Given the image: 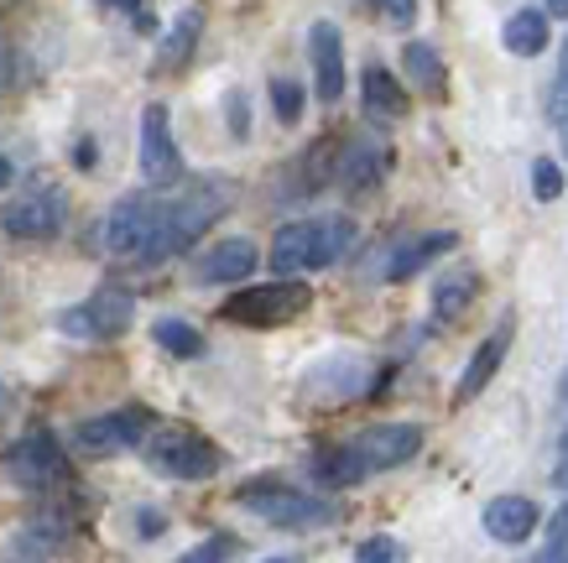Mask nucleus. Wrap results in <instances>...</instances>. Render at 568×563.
I'll list each match as a JSON object with an SVG mask.
<instances>
[{"label": "nucleus", "mask_w": 568, "mask_h": 563, "mask_svg": "<svg viewBox=\"0 0 568 563\" xmlns=\"http://www.w3.org/2000/svg\"><path fill=\"white\" fill-rule=\"evenodd\" d=\"M308 303H313L308 282H261V288H245V292H235V298H224L220 319L266 329V324H287V319H297Z\"/></svg>", "instance_id": "4"}, {"label": "nucleus", "mask_w": 568, "mask_h": 563, "mask_svg": "<svg viewBox=\"0 0 568 563\" xmlns=\"http://www.w3.org/2000/svg\"><path fill=\"white\" fill-rule=\"evenodd\" d=\"M63 543H69V516H37V522H27L17 532L11 559H52Z\"/></svg>", "instance_id": "19"}, {"label": "nucleus", "mask_w": 568, "mask_h": 563, "mask_svg": "<svg viewBox=\"0 0 568 563\" xmlns=\"http://www.w3.org/2000/svg\"><path fill=\"white\" fill-rule=\"evenodd\" d=\"M386 17H392V21H402V27H407V21H413V6H407V0H396V6H386Z\"/></svg>", "instance_id": "37"}, {"label": "nucleus", "mask_w": 568, "mask_h": 563, "mask_svg": "<svg viewBox=\"0 0 568 563\" xmlns=\"http://www.w3.org/2000/svg\"><path fill=\"white\" fill-rule=\"evenodd\" d=\"M156 224H162V204H156L152 193H131L104 220V251L110 257L146 261V251H152V240H156Z\"/></svg>", "instance_id": "7"}, {"label": "nucleus", "mask_w": 568, "mask_h": 563, "mask_svg": "<svg viewBox=\"0 0 568 563\" xmlns=\"http://www.w3.org/2000/svg\"><path fill=\"white\" fill-rule=\"evenodd\" d=\"M193 48H199V11H183V17L173 21V32L162 37L156 69H162V73H178V69H183V63L193 58Z\"/></svg>", "instance_id": "22"}, {"label": "nucleus", "mask_w": 568, "mask_h": 563, "mask_svg": "<svg viewBox=\"0 0 568 563\" xmlns=\"http://www.w3.org/2000/svg\"><path fill=\"white\" fill-rule=\"evenodd\" d=\"M73 162H79V168H94V162H100V152H94V141H79V147H73Z\"/></svg>", "instance_id": "34"}, {"label": "nucleus", "mask_w": 568, "mask_h": 563, "mask_svg": "<svg viewBox=\"0 0 568 563\" xmlns=\"http://www.w3.org/2000/svg\"><path fill=\"white\" fill-rule=\"evenodd\" d=\"M444 251H454V230H433V235H413L396 245V257L386 261V282H407L417 277L428 261H438Z\"/></svg>", "instance_id": "17"}, {"label": "nucleus", "mask_w": 568, "mask_h": 563, "mask_svg": "<svg viewBox=\"0 0 568 563\" xmlns=\"http://www.w3.org/2000/svg\"><path fill=\"white\" fill-rule=\"evenodd\" d=\"M136 522H141V537H156V532H162V516L156 512H141Z\"/></svg>", "instance_id": "36"}, {"label": "nucleus", "mask_w": 568, "mask_h": 563, "mask_svg": "<svg viewBox=\"0 0 568 563\" xmlns=\"http://www.w3.org/2000/svg\"><path fill=\"white\" fill-rule=\"evenodd\" d=\"M152 428V412L146 408H121L104 412V418H89V423L73 428V444L84 454H115V449H136Z\"/></svg>", "instance_id": "10"}, {"label": "nucleus", "mask_w": 568, "mask_h": 563, "mask_svg": "<svg viewBox=\"0 0 568 563\" xmlns=\"http://www.w3.org/2000/svg\"><path fill=\"white\" fill-rule=\"evenodd\" d=\"M146 460H152L156 475H173V480H209L220 470V449L189 433V428H168V433H156L152 444H146Z\"/></svg>", "instance_id": "8"}, {"label": "nucleus", "mask_w": 568, "mask_h": 563, "mask_svg": "<svg viewBox=\"0 0 568 563\" xmlns=\"http://www.w3.org/2000/svg\"><path fill=\"white\" fill-rule=\"evenodd\" d=\"M0 224H6V235H17V240H48V235H58V230L69 224V193H63L58 183L21 188L17 199L6 204Z\"/></svg>", "instance_id": "5"}, {"label": "nucleus", "mask_w": 568, "mask_h": 563, "mask_svg": "<svg viewBox=\"0 0 568 563\" xmlns=\"http://www.w3.org/2000/svg\"><path fill=\"white\" fill-rule=\"evenodd\" d=\"M235 501H241L245 512H256L261 522H272V527H297V532L328 527V522L339 516V506H334V501L297 491V485H276V480H251Z\"/></svg>", "instance_id": "2"}, {"label": "nucleus", "mask_w": 568, "mask_h": 563, "mask_svg": "<svg viewBox=\"0 0 568 563\" xmlns=\"http://www.w3.org/2000/svg\"><path fill=\"white\" fill-rule=\"evenodd\" d=\"M532 193L542 199V204H552V199L564 193V168H558V162H548V157H542V162H532Z\"/></svg>", "instance_id": "28"}, {"label": "nucleus", "mask_w": 568, "mask_h": 563, "mask_svg": "<svg viewBox=\"0 0 568 563\" xmlns=\"http://www.w3.org/2000/svg\"><path fill=\"white\" fill-rule=\"evenodd\" d=\"M131 313H136V303H131V292L121 288H100L94 298H84V303H73L63 319H58V329L69 334V340H121L125 329H131Z\"/></svg>", "instance_id": "6"}, {"label": "nucleus", "mask_w": 568, "mask_h": 563, "mask_svg": "<svg viewBox=\"0 0 568 563\" xmlns=\"http://www.w3.org/2000/svg\"><path fill=\"white\" fill-rule=\"evenodd\" d=\"M224 209H230L224 188H193V193L173 199V204H162V224H156V240H152V251H146V261H168L178 251H189Z\"/></svg>", "instance_id": "3"}, {"label": "nucleus", "mask_w": 568, "mask_h": 563, "mask_svg": "<svg viewBox=\"0 0 568 563\" xmlns=\"http://www.w3.org/2000/svg\"><path fill=\"white\" fill-rule=\"evenodd\" d=\"M355 454L365 460V470H396L407 464L423 449V428L417 423H381V428H365L361 439H349Z\"/></svg>", "instance_id": "12"}, {"label": "nucleus", "mask_w": 568, "mask_h": 563, "mask_svg": "<svg viewBox=\"0 0 568 563\" xmlns=\"http://www.w3.org/2000/svg\"><path fill=\"white\" fill-rule=\"evenodd\" d=\"M230 553H235V537H224V532H220V537H204L199 547H189L178 563H224Z\"/></svg>", "instance_id": "29"}, {"label": "nucleus", "mask_w": 568, "mask_h": 563, "mask_svg": "<svg viewBox=\"0 0 568 563\" xmlns=\"http://www.w3.org/2000/svg\"><path fill=\"white\" fill-rule=\"evenodd\" d=\"M141 172L146 183H173L183 172V157H178V141H173V125H168V110L162 104H146L141 110Z\"/></svg>", "instance_id": "11"}, {"label": "nucleus", "mask_w": 568, "mask_h": 563, "mask_svg": "<svg viewBox=\"0 0 568 563\" xmlns=\"http://www.w3.org/2000/svg\"><path fill=\"white\" fill-rule=\"evenodd\" d=\"M361 94H365V110H376V115H407V89L392 79V69H381V63H371L361 79Z\"/></svg>", "instance_id": "20"}, {"label": "nucleus", "mask_w": 568, "mask_h": 563, "mask_svg": "<svg viewBox=\"0 0 568 563\" xmlns=\"http://www.w3.org/2000/svg\"><path fill=\"white\" fill-rule=\"evenodd\" d=\"M355 563H407V553H402V543H392V537H365Z\"/></svg>", "instance_id": "30"}, {"label": "nucleus", "mask_w": 568, "mask_h": 563, "mask_svg": "<svg viewBox=\"0 0 568 563\" xmlns=\"http://www.w3.org/2000/svg\"><path fill=\"white\" fill-rule=\"evenodd\" d=\"M152 340L162 344V350H173L178 360H199V355H204V334H199L193 324H183V319H156Z\"/></svg>", "instance_id": "25"}, {"label": "nucleus", "mask_w": 568, "mask_h": 563, "mask_svg": "<svg viewBox=\"0 0 568 563\" xmlns=\"http://www.w3.org/2000/svg\"><path fill=\"white\" fill-rule=\"evenodd\" d=\"M506 350H511V324H500L490 340L469 355V365H465V375H459V386H454V402H475V396L490 386V375H496V365L506 360Z\"/></svg>", "instance_id": "16"}, {"label": "nucleus", "mask_w": 568, "mask_h": 563, "mask_svg": "<svg viewBox=\"0 0 568 563\" xmlns=\"http://www.w3.org/2000/svg\"><path fill=\"white\" fill-rule=\"evenodd\" d=\"M125 17L136 21V32H156V17H152V6H125Z\"/></svg>", "instance_id": "32"}, {"label": "nucleus", "mask_w": 568, "mask_h": 563, "mask_svg": "<svg viewBox=\"0 0 568 563\" xmlns=\"http://www.w3.org/2000/svg\"><path fill=\"white\" fill-rule=\"evenodd\" d=\"M386 172V152L381 147H349L345 162H339V178H345L349 188H371Z\"/></svg>", "instance_id": "26"}, {"label": "nucleus", "mask_w": 568, "mask_h": 563, "mask_svg": "<svg viewBox=\"0 0 568 563\" xmlns=\"http://www.w3.org/2000/svg\"><path fill=\"white\" fill-rule=\"evenodd\" d=\"M256 245L251 240H241V235H230V240H220L214 251H204L199 257V267H193V277L199 282H241V277H251L256 272Z\"/></svg>", "instance_id": "14"}, {"label": "nucleus", "mask_w": 568, "mask_h": 563, "mask_svg": "<svg viewBox=\"0 0 568 563\" xmlns=\"http://www.w3.org/2000/svg\"><path fill=\"white\" fill-rule=\"evenodd\" d=\"M272 104H276V120L293 125V120L303 115V89H297L293 79H272Z\"/></svg>", "instance_id": "27"}, {"label": "nucleus", "mask_w": 568, "mask_h": 563, "mask_svg": "<svg viewBox=\"0 0 568 563\" xmlns=\"http://www.w3.org/2000/svg\"><path fill=\"white\" fill-rule=\"evenodd\" d=\"M313 480L318 485H328V491H345V485H361L371 470H365V460L355 454V444H334V449H318L313 454Z\"/></svg>", "instance_id": "18"}, {"label": "nucleus", "mask_w": 568, "mask_h": 563, "mask_svg": "<svg viewBox=\"0 0 568 563\" xmlns=\"http://www.w3.org/2000/svg\"><path fill=\"white\" fill-rule=\"evenodd\" d=\"M0 412H6V381H0Z\"/></svg>", "instance_id": "40"}, {"label": "nucleus", "mask_w": 568, "mask_h": 563, "mask_svg": "<svg viewBox=\"0 0 568 563\" xmlns=\"http://www.w3.org/2000/svg\"><path fill=\"white\" fill-rule=\"evenodd\" d=\"M6 79H11V42L0 32V89H6Z\"/></svg>", "instance_id": "35"}, {"label": "nucleus", "mask_w": 568, "mask_h": 563, "mask_svg": "<svg viewBox=\"0 0 568 563\" xmlns=\"http://www.w3.org/2000/svg\"><path fill=\"white\" fill-rule=\"evenodd\" d=\"M349 235L355 224L349 220H297L287 230H276L272 240V272L282 282H297L303 272H318V267H334V261L349 251Z\"/></svg>", "instance_id": "1"}, {"label": "nucleus", "mask_w": 568, "mask_h": 563, "mask_svg": "<svg viewBox=\"0 0 568 563\" xmlns=\"http://www.w3.org/2000/svg\"><path fill=\"white\" fill-rule=\"evenodd\" d=\"M230 131L245 137V94H230Z\"/></svg>", "instance_id": "33"}, {"label": "nucleus", "mask_w": 568, "mask_h": 563, "mask_svg": "<svg viewBox=\"0 0 568 563\" xmlns=\"http://www.w3.org/2000/svg\"><path fill=\"white\" fill-rule=\"evenodd\" d=\"M402 69H407V79H413L417 89H444V58L428 48V42H407L402 48Z\"/></svg>", "instance_id": "24"}, {"label": "nucleus", "mask_w": 568, "mask_h": 563, "mask_svg": "<svg viewBox=\"0 0 568 563\" xmlns=\"http://www.w3.org/2000/svg\"><path fill=\"white\" fill-rule=\"evenodd\" d=\"M485 532L496 537V543H527L537 532V506L527 495H496L490 506H485Z\"/></svg>", "instance_id": "15"}, {"label": "nucleus", "mask_w": 568, "mask_h": 563, "mask_svg": "<svg viewBox=\"0 0 568 563\" xmlns=\"http://www.w3.org/2000/svg\"><path fill=\"white\" fill-rule=\"evenodd\" d=\"M266 563H282V559H266Z\"/></svg>", "instance_id": "41"}, {"label": "nucleus", "mask_w": 568, "mask_h": 563, "mask_svg": "<svg viewBox=\"0 0 568 563\" xmlns=\"http://www.w3.org/2000/svg\"><path fill=\"white\" fill-rule=\"evenodd\" d=\"M548 115H552V125H568V42H564V58H558V79H552Z\"/></svg>", "instance_id": "31"}, {"label": "nucleus", "mask_w": 568, "mask_h": 563, "mask_svg": "<svg viewBox=\"0 0 568 563\" xmlns=\"http://www.w3.org/2000/svg\"><path fill=\"white\" fill-rule=\"evenodd\" d=\"M552 485H558V491H568V460H558V475H552Z\"/></svg>", "instance_id": "38"}, {"label": "nucleus", "mask_w": 568, "mask_h": 563, "mask_svg": "<svg viewBox=\"0 0 568 563\" xmlns=\"http://www.w3.org/2000/svg\"><path fill=\"white\" fill-rule=\"evenodd\" d=\"M308 52H313V79H318V100L334 104L345 94V42L334 21H313L308 32Z\"/></svg>", "instance_id": "13"}, {"label": "nucleus", "mask_w": 568, "mask_h": 563, "mask_svg": "<svg viewBox=\"0 0 568 563\" xmlns=\"http://www.w3.org/2000/svg\"><path fill=\"white\" fill-rule=\"evenodd\" d=\"M475 292H480V277H475V272H448V277H438V288H433V313H438L444 324H454V319H459V313L475 303Z\"/></svg>", "instance_id": "21"}, {"label": "nucleus", "mask_w": 568, "mask_h": 563, "mask_svg": "<svg viewBox=\"0 0 568 563\" xmlns=\"http://www.w3.org/2000/svg\"><path fill=\"white\" fill-rule=\"evenodd\" d=\"M6 183H11V157L0 152V188H6Z\"/></svg>", "instance_id": "39"}, {"label": "nucleus", "mask_w": 568, "mask_h": 563, "mask_svg": "<svg viewBox=\"0 0 568 563\" xmlns=\"http://www.w3.org/2000/svg\"><path fill=\"white\" fill-rule=\"evenodd\" d=\"M500 37H506V48L517 52V58H537V52L548 48V11H517Z\"/></svg>", "instance_id": "23"}, {"label": "nucleus", "mask_w": 568, "mask_h": 563, "mask_svg": "<svg viewBox=\"0 0 568 563\" xmlns=\"http://www.w3.org/2000/svg\"><path fill=\"white\" fill-rule=\"evenodd\" d=\"M6 475L17 480L21 491H52V485L69 480V454L52 433H27L6 454Z\"/></svg>", "instance_id": "9"}]
</instances>
